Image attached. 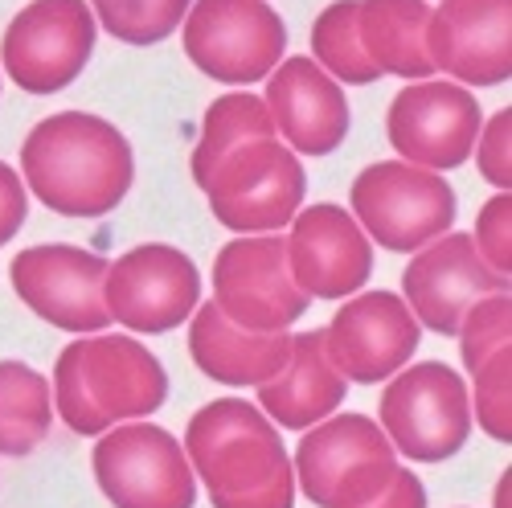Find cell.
<instances>
[{"label": "cell", "instance_id": "obj_1", "mask_svg": "<svg viewBox=\"0 0 512 508\" xmlns=\"http://www.w3.org/2000/svg\"><path fill=\"white\" fill-rule=\"evenodd\" d=\"M33 197L62 218H103L136 181V156L119 127L91 111L41 119L21 144Z\"/></svg>", "mask_w": 512, "mask_h": 508}, {"label": "cell", "instance_id": "obj_2", "mask_svg": "<svg viewBox=\"0 0 512 508\" xmlns=\"http://www.w3.org/2000/svg\"><path fill=\"white\" fill-rule=\"evenodd\" d=\"M181 447L213 508H295V468L259 406L242 398L201 406Z\"/></svg>", "mask_w": 512, "mask_h": 508}, {"label": "cell", "instance_id": "obj_3", "mask_svg": "<svg viewBox=\"0 0 512 508\" xmlns=\"http://www.w3.org/2000/svg\"><path fill=\"white\" fill-rule=\"evenodd\" d=\"M50 390L74 435H103L156 414L168 398V373L136 336L91 332L58 353Z\"/></svg>", "mask_w": 512, "mask_h": 508}, {"label": "cell", "instance_id": "obj_4", "mask_svg": "<svg viewBox=\"0 0 512 508\" xmlns=\"http://www.w3.org/2000/svg\"><path fill=\"white\" fill-rule=\"evenodd\" d=\"M209 209L234 234H275L291 226L308 197V173L300 156L283 148L275 136L246 140L230 156L213 164L201 181Z\"/></svg>", "mask_w": 512, "mask_h": 508}, {"label": "cell", "instance_id": "obj_5", "mask_svg": "<svg viewBox=\"0 0 512 508\" xmlns=\"http://www.w3.org/2000/svg\"><path fill=\"white\" fill-rule=\"evenodd\" d=\"M398 468L394 443L365 414H328L295 447V472L316 508H365Z\"/></svg>", "mask_w": 512, "mask_h": 508}, {"label": "cell", "instance_id": "obj_6", "mask_svg": "<svg viewBox=\"0 0 512 508\" xmlns=\"http://www.w3.org/2000/svg\"><path fill=\"white\" fill-rule=\"evenodd\" d=\"M353 218L377 246L410 254L443 238L455 226V189L435 173L406 160H377L357 173Z\"/></svg>", "mask_w": 512, "mask_h": 508}, {"label": "cell", "instance_id": "obj_7", "mask_svg": "<svg viewBox=\"0 0 512 508\" xmlns=\"http://www.w3.org/2000/svg\"><path fill=\"white\" fill-rule=\"evenodd\" d=\"M377 427L406 459L443 463L459 455L472 435V398L463 377L443 361L410 365L381 394Z\"/></svg>", "mask_w": 512, "mask_h": 508}, {"label": "cell", "instance_id": "obj_8", "mask_svg": "<svg viewBox=\"0 0 512 508\" xmlns=\"http://www.w3.org/2000/svg\"><path fill=\"white\" fill-rule=\"evenodd\" d=\"M181 25L189 62L230 87L263 82L287 50V25L267 0H193Z\"/></svg>", "mask_w": 512, "mask_h": 508}, {"label": "cell", "instance_id": "obj_9", "mask_svg": "<svg viewBox=\"0 0 512 508\" xmlns=\"http://www.w3.org/2000/svg\"><path fill=\"white\" fill-rule=\"evenodd\" d=\"M95 480L115 508H193L197 476L189 455L164 427L136 418L111 427L95 455Z\"/></svg>", "mask_w": 512, "mask_h": 508}, {"label": "cell", "instance_id": "obj_10", "mask_svg": "<svg viewBox=\"0 0 512 508\" xmlns=\"http://www.w3.org/2000/svg\"><path fill=\"white\" fill-rule=\"evenodd\" d=\"M95 54V13L87 0H29L9 21L0 62L29 95H58Z\"/></svg>", "mask_w": 512, "mask_h": 508}, {"label": "cell", "instance_id": "obj_11", "mask_svg": "<svg viewBox=\"0 0 512 508\" xmlns=\"http://www.w3.org/2000/svg\"><path fill=\"white\" fill-rule=\"evenodd\" d=\"M213 304L246 332H287L308 312V295L287 271V238L238 234L213 263Z\"/></svg>", "mask_w": 512, "mask_h": 508}, {"label": "cell", "instance_id": "obj_12", "mask_svg": "<svg viewBox=\"0 0 512 508\" xmlns=\"http://www.w3.org/2000/svg\"><path fill=\"white\" fill-rule=\"evenodd\" d=\"M201 300V271L185 250L168 242H144L107 263L103 304L119 328L144 336L168 332L193 316Z\"/></svg>", "mask_w": 512, "mask_h": 508}, {"label": "cell", "instance_id": "obj_13", "mask_svg": "<svg viewBox=\"0 0 512 508\" xmlns=\"http://www.w3.org/2000/svg\"><path fill=\"white\" fill-rule=\"evenodd\" d=\"M103 275L107 259L66 242L29 246L9 267L21 304L62 332H99L111 324L103 304Z\"/></svg>", "mask_w": 512, "mask_h": 508}, {"label": "cell", "instance_id": "obj_14", "mask_svg": "<svg viewBox=\"0 0 512 508\" xmlns=\"http://www.w3.org/2000/svg\"><path fill=\"white\" fill-rule=\"evenodd\" d=\"M480 103L472 91H463L459 82H414V87L398 91L386 115V132L394 152L406 164L418 168H459L472 160L476 136H480Z\"/></svg>", "mask_w": 512, "mask_h": 508}, {"label": "cell", "instance_id": "obj_15", "mask_svg": "<svg viewBox=\"0 0 512 508\" xmlns=\"http://www.w3.org/2000/svg\"><path fill=\"white\" fill-rule=\"evenodd\" d=\"M418 341H422V324L394 291L353 295L324 328L328 361L340 369L345 381H361V386L394 377L414 357Z\"/></svg>", "mask_w": 512, "mask_h": 508}, {"label": "cell", "instance_id": "obj_16", "mask_svg": "<svg viewBox=\"0 0 512 508\" xmlns=\"http://www.w3.org/2000/svg\"><path fill=\"white\" fill-rule=\"evenodd\" d=\"M496 291H508V279L480 259L472 234H443L426 242L402 271L406 308L422 328L439 336H455L467 308Z\"/></svg>", "mask_w": 512, "mask_h": 508}, {"label": "cell", "instance_id": "obj_17", "mask_svg": "<svg viewBox=\"0 0 512 508\" xmlns=\"http://www.w3.org/2000/svg\"><path fill=\"white\" fill-rule=\"evenodd\" d=\"M287 271L308 300H345L373 271V242L349 209L308 205L291 218Z\"/></svg>", "mask_w": 512, "mask_h": 508}, {"label": "cell", "instance_id": "obj_18", "mask_svg": "<svg viewBox=\"0 0 512 508\" xmlns=\"http://www.w3.org/2000/svg\"><path fill=\"white\" fill-rule=\"evenodd\" d=\"M426 58L467 87L508 82L512 0H443L426 21Z\"/></svg>", "mask_w": 512, "mask_h": 508}, {"label": "cell", "instance_id": "obj_19", "mask_svg": "<svg viewBox=\"0 0 512 508\" xmlns=\"http://www.w3.org/2000/svg\"><path fill=\"white\" fill-rule=\"evenodd\" d=\"M263 103L275 119V132H283V140L304 156H328L349 136V99L312 58L279 62L267 74Z\"/></svg>", "mask_w": 512, "mask_h": 508}, {"label": "cell", "instance_id": "obj_20", "mask_svg": "<svg viewBox=\"0 0 512 508\" xmlns=\"http://www.w3.org/2000/svg\"><path fill=\"white\" fill-rule=\"evenodd\" d=\"M189 353L197 369L218 381V386H263L275 373H283L291 357V336L287 332H246L230 324L218 304L193 308L189 328Z\"/></svg>", "mask_w": 512, "mask_h": 508}, {"label": "cell", "instance_id": "obj_21", "mask_svg": "<svg viewBox=\"0 0 512 508\" xmlns=\"http://www.w3.org/2000/svg\"><path fill=\"white\" fill-rule=\"evenodd\" d=\"M349 394V381L340 377V369L328 361L324 349V328L295 332L291 336V357L283 373L259 386V406L291 431H308L332 410H340Z\"/></svg>", "mask_w": 512, "mask_h": 508}, {"label": "cell", "instance_id": "obj_22", "mask_svg": "<svg viewBox=\"0 0 512 508\" xmlns=\"http://www.w3.org/2000/svg\"><path fill=\"white\" fill-rule=\"evenodd\" d=\"M426 0H357V37L361 50L381 74L398 78H431L435 66L426 58Z\"/></svg>", "mask_w": 512, "mask_h": 508}, {"label": "cell", "instance_id": "obj_23", "mask_svg": "<svg viewBox=\"0 0 512 508\" xmlns=\"http://www.w3.org/2000/svg\"><path fill=\"white\" fill-rule=\"evenodd\" d=\"M54 390L25 361H0V455L25 459L50 435Z\"/></svg>", "mask_w": 512, "mask_h": 508}, {"label": "cell", "instance_id": "obj_24", "mask_svg": "<svg viewBox=\"0 0 512 508\" xmlns=\"http://www.w3.org/2000/svg\"><path fill=\"white\" fill-rule=\"evenodd\" d=\"M267 136H275V119H271V111L259 95H246V91L222 95L209 107L201 140L193 148V181L201 185L213 173V164H218L222 156H230L238 144L267 140Z\"/></svg>", "mask_w": 512, "mask_h": 508}, {"label": "cell", "instance_id": "obj_25", "mask_svg": "<svg viewBox=\"0 0 512 508\" xmlns=\"http://www.w3.org/2000/svg\"><path fill=\"white\" fill-rule=\"evenodd\" d=\"M312 62L349 87H369L381 70L369 62L357 37V0H332L312 25Z\"/></svg>", "mask_w": 512, "mask_h": 508}, {"label": "cell", "instance_id": "obj_26", "mask_svg": "<svg viewBox=\"0 0 512 508\" xmlns=\"http://www.w3.org/2000/svg\"><path fill=\"white\" fill-rule=\"evenodd\" d=\"M99 25L127 46H156L177 33L193 0H91Z\"/></svg>", "mask_w": 512, "mask_h": 508}, {"label": "cell", "instance_id": "obj_27", "mask_svg": "<svg viewBox=\"0 0 512 508\" xmlns=\"http://www.w3.org/2000/svg\"><path fill=\"white\" fill-rule=\"evenodd\" d=\"M512 324V300L508 291H496V295H484L480 304L467 308V316L459 320V353H463V365L472 373L476 365H484L496 349L508 345V328Z\"/></svg>", "mask_w": 512, "mask_h": 508}, {"label": "cell", "instance_id": "obj_28", "mask_svg": "<svg viewBox=\"0 0 512 508\" xmlns=\"http://www.w3.org/2000/svg\"><path fill=\"white\" fill-rule=\"evenodd\" d=\"M508 373H512V353L508 345L496 349L484 365L472 369L476 377V390L467 394L476 406V422L496 439V443H512V406H508Z\"/></svg>", "mask_w": 512, "mask_h": 508}, {"label": "cell", "instance_id": "obj_29", "mask_svg": "<svg viewBox=\"0 0 512 508\" xmlns=\"http://www.w3.org/2000/svg\"><path fill=\"white\" fill-rule=\"evenodd\" d=\"M512 197L508 193H496L484 209H480V218H476V250H480V259L508 279L512 271Z\"/></svg>", "mask_w": 512, "mask_h": 508}, {"label": "cell", "instance_id": "obj_30", "mask_svg": "<svg viewBox=\"0 0 512 508\" xmlns=\"http://www.w3.org/2000/svg\"><path fill=\"white\" fill-rule=\"evenodd\" d=\"M508 136H512V111H496L488 123H480V136H476V164H480V177L488 185H496L500 193L512 189V164H508Z\"/></svg>", "mask_w": 512, "mask_h": 508}, {"label": "cell", "instance_id": "obj_31", "mask_svg": "<svg viewBox=\"0 0 512 508\" xmlns=\"http://www.w3.org/2000/svg\"><path fill=\"white\" fill-rule=\"evenodd\" d=\"M25 214H29V193H25V181L17 177V168L0 160V246H9L13 234L25 226Z\"/></svg>", "mask_w": 512, "mask_h": 508}, {"label": "cell", "instance_id": "obj_32", "mask_svg": "<svg viewBox=\"0 0 512 508\" xmlns=\"http://www.w3.org/2000/svg\"><path fill=\"white\" fill-rule=\"evenodd\" d=\"M365 508H426V488L410 468H398L394 480L381 488Z\"/></svg>", "mask_w": 512, "mask_h": 508}, {"label": "cell", "instance_id": "obj_33", "mask_svg": "<svg viewBox=\"0 0 512 508\" xmlns=\"http://www.w3.org/2000/svg\"><path fill=\"white\" fill-rule=\"evenodd\" d=\"M496 508H508V472H504L500 484H496Z\"/></svg>", "mask_w": 512, "mask_h": 508}]
</instances>
